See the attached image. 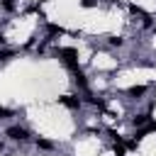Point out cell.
<instances>
[{
	"label": "cell",
	"instance_id": "1",
	"mask_svg": "<svg viewBox=\"0 0 156 156\" xmlns=\"http://www.w3.org/2000/svg\"><path fill=\"white\" fill-rule=\"evenodd\" d=\"M5 136H7L10 141H15V144H27V141H32L29 129H24V127H20V124H10V127L5 129Z\"/></svg>",
	"mask_w": 156,
	"mask_h": 156
}]
</instances>
